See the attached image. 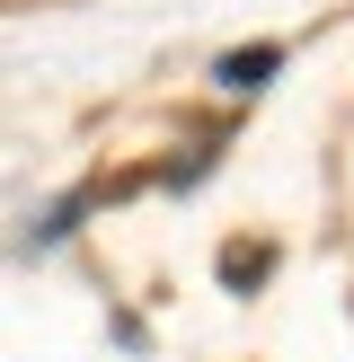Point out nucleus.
Masks as SVG:
<instances>
[{
	"label": "nucleus",
	"mask_w": 354,
	"mask_h": 362,
	"mask_svg": "<svg viewBox=\"0 0 354 362\" xmlns=\"http://www.w3.org/2000/svg\"><path fill=\"white\" fill-rule=\"evenodd\" d=\"M275 62H283L275 45H248V53H230V62H222V80H230V88H266V71H275Z\"/></svg>",
	"instance_id": "f257e3e1"
},
{
	"label": "nucleus",
	"mask_w": 354,
	"mask_h": 362,
	"mask_svg": "<svg viewBox=\"0 0 354 362\" xmlns=\"http://www.w3.org/2000/svg\"><path fill=\"white\" fill-rule=\"evenodd\" d=\"M266 265H275V247H222V283H266Z\"/></svg>",
	"instance_id": "f03ea898"
}]
</instances>
